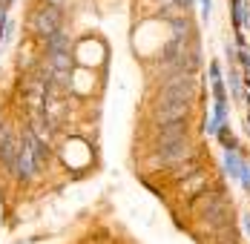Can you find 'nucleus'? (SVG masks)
<instances>
[{
	"label": "nucleus",
	"mask_w": 250,
	"mask_h": 244,
	"mask_svg": "<svg viewBox=\"0 0 250 244\" xmlns=\"http://www.w3.org/2000/svg\"><path fill=\"white\" fill-rule=\"evenodd\" d=\"M196 81H193V75H175V78H167L164 83H161V89H158V101L155 103H193V98H196Z\"/></svg>",
	"instance_id": "obj_1"
},
{
	"label": "nucleus",
	"mask_w": 250,
	"mask_h": 244,
	"mask_svg": "<svg viewBox=\"0 0 250 244\" xmlns=\"http://www.w3.org/2000/svg\"><path fill=\"white\" fill-rule=\"evenodd\" d=\"M29 23H32V32H35L38 38H49L52 32H58V29H61V9H58V6H52V3H43L41 9H35V12H32Z\"/></svg>",
	"instance_id": "obj_2"
},
{
	"label": "nucleus",
	"mask_w": 250,
	"mask_h": 244,
	"mask_svg": "<svg viewBox=\"0 0 250 244\" xmlns=\"http://www.w3.org/2000/svg\"><path fill=\"white\" fill-rule=\"evenodd\" d=\"M152 121H155V126L190 121V106H187V103H155V109H152Z\"/></svg>",
	"instance_id": "obj_3"
},
{
	"label": "nucleus",
	"mask_w": 250,
	"mask_h": 244,
	"mask_svg": "<svg viewBox=\"0 0 250 244\" xmlns=\"http://www.w3.org/2000/svg\"><path fill=\"white\" fill-rule=\"evenodd\" d=\"M38 167H41V164H38V158H35L32 146L26 144V141H21V152H18V161H15V167H12L15 178H18V181H29V178L35 175V170H38Z\"/></svg>",
	"instance_id": "obj_4"
},
{
	"label": "nucleus",
	"mask_w": 250,
	"mask_h": 244,
	"mask_svg": "<svg viewBox=\"0 0 250 244\" xmlns=\"http://www.w3.org/2000/svg\"><path fill=\"white\" fill-rule=\"evenodd\" d=\"M18 152H21V141H18L15 135L3 132V138H0V161L6 164V170H12V167H15Z\"/></svg>",
	"instance_id": "obj_5"
},
{
	"label": "nucleus",
	"mask_w": 250,
	"mask_h": 244,
	"mask_svg": "<svg viewBox=\"0 0 250 244\" xmlns=\"http://www.w3.org/2000/svg\"><path fill=\"white\" fill-rule=\"evenodd\" d=\"M178 184H181V190L190 195V198H196L201 190H207V175L199 170L196 175H190V178H184V181H178Z\"/></svg>",
	"instance_id": "obj_6"
},
{
	"label": "nucleus",
	"mask_w": 250,
	"mask_h": 244,
	"mask_svg": "<svg viewBox=\"0 0 250 244\" xmlns=\"http://www.w3.org/2000/svg\"><path fill=\"white\" fill-rule=\"evenodd\" d=\"M199 170H201L199 158H196V155H190V158H187L184 164H178V167H175V170H170V172H173V178H175V181H184V178H190V175H196Z\"/></svg>",
	"instance_id": "obj_7"
}]
</instances>
